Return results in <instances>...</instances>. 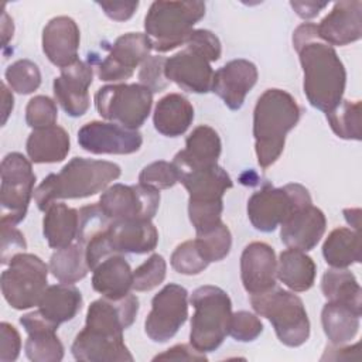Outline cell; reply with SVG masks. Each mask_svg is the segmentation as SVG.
<instances>
[{"mask_svg": "<svg viewBox=\"0 0 362 362\" xmlns=\"http://www.w3.org/2000/svg\"><path fill=\"white\" fill-rule=\"evenodd\" d=\"M290 6L297 13L298 17L308 20L315 17L321 10H324L328 3H320V1H290Z\"/></svg>", "mask_w": 362, "mask_h": 362, "instance_id": "50", "label": "cell"}, {"mask_svg": "<svg viewBox=\"0 0 362 362\" xmlns=\"http://www.w3.org/2000/svg\"><path fill=\"white\" fill-rule=\"evenodd\" d=\"M21 338L18 331L8 322L0 324V361L13 362L18 358Z\"/></svg>", "mask_w": 362, "mask_h": 362, "instance_id": "47", "label": "cell"}, {"mask_svg": "<svg viewBox=\"0 0 362 362\" xmlns=\"http://www.w3.org/2000/svg\"><path fill=\"white\" fill-rule=\"evenodd\" d=\"M0 174V204L3 209L0 221L17 225L25 218L30 199L34 194L35 174L33 173L31 161L21 153H8L1 160Z\"/></svg>", "mask_w": 362, "mask_h": 362, "instance_id": "12", "label": "cell"}, {"mask_svg": "<svg viewBox=\"0 0 362 362\" xmlns=\"http://www.w3.org/2000/svg\"><path fill=\"white\" fill-rule=\"evenodd\" d=\"M195 242L208 263L219 262L225 259L230 252L232 235L229 228L223 222H221L211 230L198 233Z\"/></svg>", "mask_w": 362, "mask_h": 362, "instance_id": "38", "label": "cell"}, {"mask_svg": "<svg viewBox=\"0 0 362 362\" xmlns=\"http://www.w3.org/2000/svg\"><path fill=\"white\" fill-rule=\"evenodd\" d=\"M151 49V41L146 33L120 35L110 45L109 54L98 62V78L105 82L129 79L134 69L150 57Z\"/></svg>", "mask_w": 362, "mask_h": 362, "instance_id": "15", "label": "cell"}, {"mask_svg": "<svg viewBox=\"0 0 362 362\" xmlns=\"http://www.w3.org/2000/svg\"><path fill=\"white\" fill-rule=\"evenodd\" d=\"M189 303L191 317L189 344L199 352L215 351L229 334L232 301L226 291L216 286H201L194 290Z\"/></svg>", "mask_w": 362, "mask_h": 362, "instance_id": "6", "label": "cell"}, {"mask_svg": "<svg viewBox=\"0 0 362 362\" xmlns=\"http://www.w3.org/2000/svg\"><path fill=\"white\" fill-rule=\"evenodd\" d=\"M257 82V68L253 62L238 58L226 62L214 72L211 90L216 93L230 110H239L246 95Z\"/></svg>", "mask_w": 362, "mask_h": 362, "instance_id": "18", "label": "cell"}, {"mask_svg": "<svg viewBox=\"0 0 362 362\" xmlns=\"http://www.w3.org/2000/svg\"><path fill=\"white\" fill-rule=\"evenodd\" d=\"M280 226V238L287 247L308 252L321 240L327 219L324 212L311 204L296 211Z\"/></svg>", "mask_w": 362, "mask_h": 362, "instance_id": "23", "label": "cell"}, {"mask_svg": "<svg viewBox=\"0 0 362 362\" xmlns=\"http://www.w3.org/2000/svg\"><path fill=\"white\" fill-rule=\"evenodd\" d=\"M58 119L57 103L44 95L34 96L28 100L25 107V122L33 129H42L54 126Z\"/></svg>", "mask_w": 362, "mask_h": 362, "instance_id": "43", "label": "cell"}, {"mask_svg": "<svg viewBox=\"0 0 362 362\" xmlns=\"http://www.w3.org/2000/svg\"><path fill=\"white\" fill-rule=\"evenodd\" d=\"M308 189L297 182L280 188L266 187L252 194L247 201V216L255 229L272 232L296 211L311 205Z\"/></svg>", "mask_w": 362, "mask_h": 362, "instance_id": "11", "label": "cell"}, {"mask_svg": "<svg viewBox=\"0 0 362 362\" xmlns=\"http://www.w3.org/2000/svg\"><path fill=\"white\" fill-rule=\"evenodd\" d=\"M293 45L298 52L303 89L310 105L325 113L335 109L346 85V72L337 51L318 38L317 24L313 23H303L294 30Z\"/></svg>", "mask_w": 362, "mask_h": 362, "instance_id": "1", "label": "cell"}, {"mask_svg": "<svg viewBox=\"0 0 362 362\" xmlns=\"http://www.w3.org/2000/svg\"><path fill=\"white\" fill-rule=\"evenodd\" d=\"M263 331V324L257 315L249 311H238L232 314L229 335L240 342H250L256 339Z\"/></svg>", "mask_w": 362, "mask_h": 362, "instance_id": "44", "label": "cell"}, {"mask_svg": "<svg viewBox=\"0 0 362 362\" xmlns=\"http://www.w3.org/2000/svg\"><path fill=\"white\" fill-rule=\"evenodd\" d=\"M317 266L314 260L298 249H286L277 260V279L290 290L301 293L313 287Z\"/></svg>", "mask_w": 362, "mask_h": 362, "instance_id": "32", "label": "cell"}, {"mask_svg": "<svg viewBox=\"0 0 362 362\" xmlns=\"http://www.w3.org/2000/svg\"><path fill=\"white\" fill-rule=\"evenodd\" d=\"M206 361V356L204 352H199L195 349L191 344H180L175 346H171L170 349L164 351L163 354H158L153 358V361Z\"/></svg>", "mask_w": 362, "mask_h": 362, "instance_id": "48", "label": "cell"}, {"mask_svg": "<svg viewBox=\"0 0 362 362\" xmlns=\"http://www.w3.org/2000/svg\"><path fill=\"white\" fill-rule=\"evenodd\" d=\"M96 4L115 21L129 20L139 7V1H98Z\"/></svg>", "mask_w": 362, "mask_h": 362, "instance_id": "49", "label": "cell"}, {"mask_svg": "<svg viewBox=\"0 0 362 362\" xmlns=\"http://www.w3.org/2000/svg\"><path fill=\"white\" fill-rule=\"evenodd\" d=\"M301 109L286 90H264L253 110V137L257 163L262 168L273 165L281 156L287 133L296 127Z\"/></svg>", "mask_w": 362, "mask_h": 362, "instance_id": "3", "label": "cell"}, {"mask_svg": "<svg viewBox=\"0 0 362 362\" xmlns=\"http://www.w3.org/2000/svg\"><path fill=\"white\" fill-rule=\"evenodd\" d=\"M71 147L69 134L61 126H48L34 129L25 144V150L31 163L48 164L62 161Z\"/></svg>", "mask_w": 362, "mask_h": 362, "instance_id": "30", "label": "cell"}, {"mask_svg": "<svg viewBox=\"0 0 362 362\" xmlns=\"http://www.w3.org/2000/svg\"><path fill=\"white\" fill-rule=\"evenodd\" d=\"M120 167L105 160L74 157L59 173L47 175L34 191V199L40 211H44L58 199H78L92 197L120 177Z\"/></svg>", "mask_w": 362, "mask_h": 362, "instance_id": "2", "label": "cell"}, {"mask_svg": "<svg viewBox=\"0 0 362 362\" xmlns=\"http://www.w3.org/2000/svg\"><path fill=\"white\" fill-rule=\"evenodd\" d=\"M332 132L345 140H361V100L342 99L341 103L325 113Z\"/></svg>", "mask_w": 362, "mask_h": 362, "instance_id": "37", "label": "cell"}, {"mask_svg": "<svg viewBox=\"0 0 362 362\" xmlns=\"http://www.w3.org/2000/svg\"><path fill=\"white\" fill-rule=\"evenodd\" d=\"M204 16V1H153L144 18L146 35L157 52L171 51L185 45Z\"/></svg>", "mask_w": 362, "mask_h": 362, "instance_id": "5", "label": "cell"}, {"mask_svg": "<svg viewBox=\"0 0 362 362\" xmlns=\"http://www.w3.org/2000/svg\"><path fill=\"white\" fill-rule=\"evenodd\" d=\"M194 120V107L181 93H168L163 96L153 115L156 130L167 137L184 134Z\"/></svg>", "mask_w": 362, "mask_h": 362, "instance_id": "29", "label": "cell"}, {"mask_svg": "<svg viewBox=\"0 0 362 362\" xmlns=\"http://www.w3.org/2000/svg\"><path fill=\"white\" fill-rule=\"evenodd\" d=\"M171 266L177 273L192 276L204 272L209 264L198 249L195 239L185 240L178 245L171 255Z\"/></svg>", "mask_w": 362, "mask_h": 362, "instance_id": "40", "label": "cell"}, {"mask_svg": "<svg viewBox=\"0 0 362 362\" xmlns=\"http://www.w3.org/2000/svg\"><path fill=\"white\" fill-rule=\"evenodd\" d=\"M180 182L188 191V205H222V197L233 182L218 164L178 171Z\"/></svg>", "mask_w": 362, "mask_h": 362, "instance_id": "21", "label": "cell"}, {"mask_svg": "<svg viewBox=\"0 0 362 362\" xmlns=\"http://www.w3.org/2000/svg\"><path fill=\"white\" fill-rule=\"evenodd\" d=\"M321 290L328 303L345 305L362 314V290L361 286L348 269H329L321 280Z\"/></svg>", "mask_w": 362, "mask_h": 362, "instance_id": "33", "label": "cell"}, {"mask_svg": "<svg viewBox=\"0 0 362 362\" xmlns=\"http://www.w3.org/2000/svg\"><path fill=\"white\" fill-rule=\"evenodd\" d=\"M13 20L8 17L6 10H3V20H1V37H3V47L7 45V42L13 38Z\"/></svg>", "mask_w": 362, "mask_h": 362, "instance_id": "52", "label": "cell"}, {"mask_svg": "<svg viewBox=\"0 0 362 362\" xmlns=\"http://www.w3.org/2000/svg\"><path fill=\"white\" fill-rule=\"evenodd\" d=\"M79 41V27L66 16L51 18L42 30V51L61 69L78 61Z\"/></svg>", "mask_w": 362, "mask_h": 362, "instance_id": "22", "label": "cell"}, {"mask_svg": "<svg viewBox=\"0 0 362 362\" xmlns=\"http://www.w3.org/2000/svg\"><path fill=\"white\" fill-rule=\"evenodd\" d=\"M318 38L328 45H346L362 37V1L344 0L317 25Z\"/></svg>", "mask_w": 362, "mask_h": 362, "instance_id": "20", "label": "cell"}, {"mask_svg": "<svg viewBox=\"0 0 362 362\" xmlns=\"http://www.w3.org/2000/svg\"><path fill=\"white\" fill-rule=\"evenodd\" d=\"M222 143L211 126H197L185 140V148L174 156V165L178 171L202 168L218 164Z\"/></svg>", "mask_w": 362, "mask_h": 362, "instance_id": "26", "label": "cell"}, {"mask_svg": "<svg viewBox=\"0 0 362 362\" xmlns=\"http://www.w3.org/2000/svg\"><path fill=\"white\" fill-rule=\"evenodd\" d=\"M359 317L345 305L327 303L321 311V322L329 342L334 346H342L354 339L359 331Z\"/></svg>", "mask_w": 362, "mask_h": 362, "instance_id": "35", "label": "cell"}, {"mask_svg": "<svg viewBox=\"0 0 362 362\" xmlns=\"http://www.w3.org/2000/svg\"><path fill=\"white\" fill-rule=\"evenodd\" d=\"M188 317V291L175 283L165 284L151 300L144 331L154 342L171 339Z\"/></svg>", "mask_w": 362, "mask_h": 362, "instance_id": "13", "label": "cell"}, {"mask_svg": "<svg viewBox=\"0 0 362 362\" xmlns=\"http://www.w3.org/2000/svg\"><path fill=\"white\" fill-rule=\"evenodd\" d=\"M93 81L92 65L76 61L61 69V75L54 79L52 89L55 100L61 105L66 115L79 117L89 109V86Z\"/></svg>", "mask_w": 362, "mask_h": 362, "instance_id": "17", "label": "cell"}, {"mask_svg": "<svg viewBox=\"0 0 362 362\" xmlns=\"http://www.w3.org/2000/svg\"><path fill=\"white\" fill-rule=\"evenodd\" d=\"M250 304L259 315L272 322L281 344L296 348L308 339L310 320L297 294L274 286L264 293L250 296Z\"/></svg>", "mask_w": 362, "mask_h": 362, "instance_id": "7", "label": "cell"}, {"mask_svg": "<svg viewBox=\"0 0 362 362\" xmlns=\"http://www.w3.org/2000/svg\"><path fill=\"white\" fill-rule=\"evenodd\" d=\"M165 58L161 55H150L139 71V81L143 86L148 88L153 93L164 90L170 82L164 74Z\"/></svg>", "mask_w": 362, "mask_h": 362, "instance_id": "45", "label": "cell"}, {"mask_svg": "<svg viewBox=\"0 0 362 362\" xmlns=\"http://www.w3.org/2000/svg\"><path fill=\"white\" fill-rule=\"evenodd\" d=\"M102 212L110 221H151L160 204V192L141 184H113L99 199Z\"/></svg>", "mask_w": 362, "mask_h": 362, "instance_id": "14", "label": "cell"}, {"mask_svg": "<svg viewBox=\"0 0 362 362\" xmlns=\"http://www.w3.org/2000/svg\"><path fill=\"white\" fill-rule=\"evenodd\" d=\"M76 361L83 362H124L133 361V355L127 349L123 337H112L83 329L75 337L71 346Z\"/></svg>", "mask_w": 362, "mask_h": 362, "instance_id": "25", "label": "cell"}, {"mask_svg": "<svg viewBox=\"0 0 362 362\" xmlns=\"http://www.w3.org/2000/svg\"><path fill=\"white\" fill-rule=\"evenodd\" d=\"M38 314L55 327L71 321L82 308V294L72 283L48 286L38 303Z\"/></svg>", "mask_w": 362, "mask_h": 362, "instance_id": "28", "label": "cell"}, {"mask_svg": "<svg viewBox=\"0 0 362 362\" xmlns=\"http://www.w3.org/2000/svg\"><path fill=\"white\" fill-rule=\"evenodd\" d=\"M157 243L158 232L151 221H112L106 229L92 236L85 245L86 262L89 269L93 270L112 255H141L156 249Z\"/></svg>", "mask_w": 362, "mask_h": 362, "instance_id": "8", "label": "cell"}, {"mask_svg": "<svg viewBox=\"0 0 362 362\" xmlns=\"http://www.w3.org/2000/svg\"><path fill=\"white\" fill-rule=\"evenodd\" d=\"M85 246L75 242L62 249H55L49 259V272L61 283H75L89 272Z\"/></svg>", "mask_w": 362, "mask_h": 362, "instance_id": "36", "label": "cell"}, {"mask_svg": "<svg viewBox=\"0 0 362 362\" xmlns=\"http://www.w3.org/2000/svg\"><path fill=\"white\" fill-rule=\"evenodd\" d=\"M78 143L92 154H133L140 150L143 137L117 123L93 120L79 129Z\"/></svg>", "mask_w": 362, "mask_h": 362, "instance_id": "16", "label": "cell"}, {"mask_svg": "<svg viewBox=\"0 0 362 362\" xmlns=\"http://www.w3.org/2000/svg\"><path fill=\"white\" fill-rule=\"evenodd\" d=\"M6 81L17 93L28 95L37 90L41 85V72L30 59H18L7 66L6 69Z\"/></svg>", "mask_w": 362, "mask_h": 362, "instance_id": "39", "label": "cell"}, {"mask_svg": "<svg viewBox=\"0 0 362 362\" xmlns=\"http://www.w3.org/2000/svg\"><path fill=\"white\" fill-rule=\"evenodd\" d=\"M221 52V41L212 31L194 30L185 47L165 59V78L182 90L206 93L211 90L214 78L211 62L218 61Z\"/></svg>", "mask_w": 362, "mask_h": 362, "instance_id": "4", "label": "cell"}, {"mask_svg": "<svg viewBox=\"0 0 362 362\" xmlns=\"http://www.w3.org/2000/svg\"><path fill=\"white\" fill-rule=\"evenodd\" d=\"M180 182V174L174 163L154 161L146 165L139 174V184L153 189H167Z\"/></svg>", "mask_w": 362, "mask_h": 362, "instance_id": "42", "label": "cell"}, {"mask_svg": "<svg viewBox=\"0 0 362 362\" xmlns=\"http://www.w3.org/2000/svg\"><path fill=\"white\" fill-rule=\"evenodd\" d=\"M1 112H3V120L1 124H6L7 117L10 116L13 106H14V98L13 93L10 92V89L7 88L6 83H1Z\"/></svg>", "mask_w": 362, "mask_h": 362, "instance_id": "51", "label": "cell"}, {"mask_svg": "<svg viewBox=\"0 0 362 362\" xmlns=\"http://www.w3.org/2000/svg\"><path fill=\"white\" fill-rule=\"evenodd\" d=\"M322 256L334 269H346L362 259L359 230L351 228L334 229L322 245Z\"/></svg>", "mask_w": 362, "mask_h": 362, "instance_id": "34", "label": "cell"}, {"mask_svg": "<svg viewBox=\"0 0 362 362\" xmlns=\"http://www.w3.org/2000/svg\"><path fill=\"white\" fill-rule=\"evenodd\" d=\"M344 216H345L346 222L352 226V229L359 230V219H361V209L359 208L344 209Z\"/></svg>", "mask_w": 362, "mask_h": 362, "instance_id": "53", "label": "cell"}, {"mask_svg": "<svg viewBox=\"0 0 362 362\" xmlns=\"http://www.w3.org/2000/svg\"><path fill=\"white\" fill-rule=\"evenodd\" d=\"M79 211L64 202H54L45 209L42 233L52 249L69 246L78 235Z\"/></svg>", "mask_w": 362, "mask_h": 362, "instance_id": "31", "label": "cell"}, {"mask_svg": "<svg viewBox=\"0 0 362 362\" xmlns=\"http://www.w3.org/2000/svg\"><path fill=\"white\" fill-rule=\"evenodd\" d=\"M20 324L28 334L24 351L30 361L58 362L64 358V345L57 337L58 328L47 322L37 311L24 314Z\"/></svg>", "mask_w": 362, "mask_h": 362, "instance_id": "24", "label": "cell"}, {"mask_svg": "<svg viewBox=\"0 0 362 362\" xmlns=\"http://www.w3.org/2000/svg\"><path fill=\"white\" fill-rule=\"evenodd\" d=\"M95 106L103 119L137 130L150 115L153 92L141 83L106 85L98 89Z\"/></svg>", "mask_w": 362, "mask_h": 362, "instance_id": "10", "label": "cell"}, {"mask_svg": "<svg viewBox=\"0 0 362 362\" xmlns=\"http://www.w3.org/2000/svg\"><path fill=\"white\" fill-rule=\"evenodd\" d=\"M1 226V263L8 264L13 256L17 253H21L27 249V242L24 239V235L16 228L14 223L0 221Z\"/></svg>", "mask_w": 362, "mask_h": 362, "instance_id": "46", "label": "cell"}, {"mask_svg": "<svg viewBox=\"0 0 362 362\" xmlns=\"http://www.w3.org/2000/svg\"><path fill=\"white\" fill-rule=\"evenodd\" d=\"M165 273L167 263L164 257L154 253L136 270H133V288L136 291H150L164 281Z\"/></svg>", "mask_w": 362, "mask_h": 362, "instance_id": "41", "label": "cell"}, {"mask_svg": "<svg viewBox=\"0 0 362 362\" xmlns=\"http://www.w3.org/2000/svg\"><path fill=\"white\" fill-rule=\"evenodd\" d=\"M277 260L273 247L264 242L249 243L240 256V279L250 294L264 293L276 286Z\"/></svg>", "mask_w": 362, "mask_h": 362, "instance_id": "19", "label": "cell"}, {"mask_svg": "<svg viewBox=\"0 0 362 362\" xmlns=\"http://www.w3.org/2000/svg\"><path fill=\"white\" fill-rule=\"evenodd\" d=\"M1 293L10 307L27 310L38 305L48 283V266L38 256L17 253L1 273Z\"/></svg>", "mask_w": 362, "mask_h": 362, "instance_id": "9", "label": "cell"}, {"mask_svg": "<svg viewBox=\"0 0 362 362\" xmlns=\"http://www.w3.org/2000/svg\"><path fill=\"white\" fill-rule=\"evenodd\" d=\"M92 272V287L102 297L119 300L133 288V270L122 255L103 259Z\"/></svg>", "mask_w": 362, "mask_h": 362, "instance_id": "27", "label": "cell"}]
</instances>
